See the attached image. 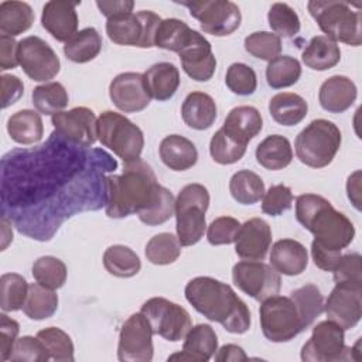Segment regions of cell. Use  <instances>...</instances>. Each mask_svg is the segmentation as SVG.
Here are the masks:
<instances>
[{
    "label": "cell",
    "instance_id": "cell-36",
    "mask_svg": "<svg viewBox=\"0 0 362 362\" xmlns=\"http://www.w3.org/2000/svg\"><path fill=\"white\" fill-rule=\"evenodd\" d=\"M57 308L58 296L52 288H48L40 283L30 284L27 300L23 305V311L30 320H47L55 314Z\"/></svg>",
    "mask_w": 362,
    "mask_h": 362
},
{
    "label": "cell",
    "instance_id": "cell-28",
    "mask_svg": "<svg viewBox=\"0 0 362 362\" xmlns=\"http://www.w3.org/2000/svg\"><path fill=\"white\" fill-rule=\"evenodd\" d=\"M143 78L150 96L158 102L171 99L180 86L178 68L170 62H158L151 65L143 74Z\"/></svg>",
    "mask_w": 362,
    "mask_h": 362
},
{
    "label": "cell",
    "instance_id": "cell-49",
    "mask_svg": "<svg viewBox=\"0 0 362 362\" xmlns=\"http://www.w3.org/2000/svg\"><path fill=\"white\" fill-rule=\"evenodd\" d=\"M225 83L235 95L249 96L253 95L257 88V76L252 66L242 62H235L226 71Z\"/></svg>",
    "mask_w": 362,
    "mask_h": 362
},
{
    "label": "cell",
    "instance_id": "cell-16",
    "mask_svg": "<svg viewBox=\"0 0 362 362\" xmlns=\"http://www.w3.org/2000/svg\"><path fill=\"white\" fill-rule=\"evenodd\" d=\"M324 313L344 331L354 328L362 317V284L335 283L324 304Z\"/></svg>",
    "mask_w": 362,
    "mask_h": 362
},
{
    "label": "cell",
    "instance_id": "cell-8",
    "mask_svg": "<svg viewBox=\"0 0 362 362\" xmlns=\"http://www.w3.org/2000/svg\"><path fill=\"white\" fill-rule=\"evenodd\" d=\"M260 328L263 335L272 342H288L307 327L301 313L288 296H272L262 301Z\"/></svg>",
    "mask_w": 362,
    "mask_h": 362
},
{
    "label": "cell",
    "instance_id": "cell-5",
    "mask_svg": "<svg viewBox=\"0 0 362 362\" xmlns=\"http://www.w3.org/2000/svg\"><path fill=\"white\" fill-rule=\"evenodd\" d=\"M342 136L337 124L325 119H315L296 137L297 158L311 168H324L332 163L341 147Z\"/></svg>",
    "mask_w": 362,
    "mask_h": 362
},
{
    "label": "cell",
    "instance_id": "cell-29",
    "mask_svg": "<svg viewBox=\"0 0 362 362\" xmlns=\"http://www.w3.org/2000/svg\"><path fill=\"white\" fill-rule=\"evenodd\" d=\"M257 163L272 171L286 168L293 160V148L287 137L281 134H270L256 147Z\"/></svg>",
    "mask_w": 362,
    "mask_h": 362
},
{
    "label": "cell",
    "instance_id": "cell-27",
    "mask_svg": "<svg viewBox=\"0 0 362 362\" xmlns=\"http://www.w3.org/2000/svg\"><path fill=\"white\" fill-rule=\"evenodd\" d=\"M181 116L188 127L206 130L216 120V103L205 92H191L182 102Z\"/></svg>",
    "mask_w": 362,
    "mask_h": 362
},
{
    "label": "cell",
    "instance_id": "cell-23",
    "mask_svg": "<svg viewBox=\"0 0 362 362\" xmlns=\"http://www.w3.org/2000/svg\"><path fill=\"white\" fill-rule=\"evenodd\" d=\"M358 89L354 81L344 75H334L325 79L318 92V100L324 110L342 113L356 100Z\"/></svg>",
    "mask_w": 362,
    "mask_h": 362
},
{
    "label": "cell",
    "instance_id": "cell-34",
    "mask_svg": "<svg viewBox=\"0 0 362 362\" xmlns=\"http://www.w3.org/2000/svg\"><path fill=\"white\" fill-rule=\"evenodd\" d=\"M102 49L100 34L93 27H86L72 35L64 45L65 57L76 64L95 59Z\"/></svg>",
    "mask_w": 362,
    "mask_h": 362
},
{
    "label": "cell",
    "instance_id": "cell-52",
    "mask_svg": "<svg viewBox=\"0 0 362 362\" xmlns=\"http://www.w3.org/2000/svg\"><path fill=\"white\" fill-rule=\"evenodd\" d=\"M174 214H175V198L171 194V191L164 187L156 204L146 212L139 214L137 216L143 223L156 226L167 222Z\"/></svg>",
    "mask_w": 362,
    "mask_h": 362
},
{
    "label": "cell",
    "instance_id": "cell-54",
    "mask_svg": "<svg viewBox=\"0 0 362 362\" xmlns=\"http://www.w3.org/2000/svg\"><path fill=\"white\" fill-rule=\"evenodd\" d=\"M334 273L335 283H348V284H362V269H361V255L346 253L339 257Z\"/></svg>",
    "mask_w": 362,
    "mask_h": 362
},
{
    "label": "cell",
    "instance_id": "cell-35",
    "mask_svg": "<svg viewBox=\"0 0 362 362\" xmlns=\"http://www.w3.org/2000/svg\"><path fill=\"white\" fill-rule=\"evenodd\" d=\"M103 266L109 274L120 279H129L140 272L141 260L130 247L113 245L103 253Z\"/></svg>",
    "mask_w": 362,
    "mask_h": 362
},
{
    "label": "cell",
    "instance_id": "cell-14",
    "mask_svg": "<svg viewBox=\"0 0 362 362\" xmlns=\"http://www.w3.org/2000/svg\"><path fill=\"white\" fill-rule=\"evenodd\" d=\"M18 65L25 75L35 82L54 79L61 69V62L51 45L37 35H30L18 41Z\"/></svg>",
    "mask_w": 362,
    "mask_h": 362
},
{
    "label": "cell",
    "instance_id": "cell-1",
    "mask_svg": "<svg viewBox=\"0 0 362 362\" xmlns=\"http://www.w3.org/2000/svg\"><path fill=\"white\" fill-rule=\"evenodd\" d=\"M163 188L146 161L124 163L122 174L105 178V212L113 219L143 214L156 204Z\"/></svg>",
    "mask_w": 362,
    "mask_h": 362
},
{
    "label": "cell",
    "instance_id": "cell-37",
    "mask_svg": "<svg viewBox=\"0 0 362 362\" xmlns=\"http://www.w3.org/2000/svg\"><path fill=\"white\" fill-rule=\"evenodd\" d=\"M229 192L232 198L242 205H253L264 195L263 180L250 170L235 173L229 181Z\"/></svg>",
    "mask_w": 362,
    "mask_h": 362
},
{
    "label": "cell",
    "instance_id": "cell-41",
    "mask_svg": "<svg viewBox=\"0 0 362 362\" xmlns=\"http://www.w3.org/2000/svg\"><path fill=\"white\" fill-rule=\"evenodd\" d=\"M146 257L150 263L165 266L174 263L181 255V243L173 233L163 232L154 235L146 245Z\"/></svg>",
    "mask_w": 362,
    "mask_h": 362
},
{
    "label": "cell",
    "instance_id": "cell-18",
    "mask_svg": "<svg viewBox=\"0 0 362 362\" xmlns=\"http://www.w3.org/2000/svg\"><path fill=\"white\" fill-rule=\"evenodd\" d=\"M109 96L113 105L124 113L140 112L146 109L151 100L143 74L139 72L116 75L109 85Z\"/></svg>",
    "mask_w": 362,
    "mask_h": 362
},
{
    "label": "cell",
    "instance_id": "cell-31",
    "mask_svg": "<svg viewBox=\"0 0 362 362\" xmlns=\"http://www.w3.org/2000/svg\"><path fill=\"white\" fill-rule=\"evenodd\" d=\"M269 112L276 123L281 126H296L307 116L308 105L305 99L297 93L281 92L270 99Z\"/></svg>",
    "mask_w": 362,
    "mask_h": 362
},
{
    "label": "cell",
    "instance_id": "cell-45",
    "mask_svg": "<svg viewBox=\"0 0 362 362\" xmlns=\"http://www.w3.org/2000/svg\"><path fill=\"white\" fill-rule=\"evenodd\" d=\"M37 337L45 345L49 358L57 362H72L74 344L71 337L57 327H48L37 332Z\"/></svg>",
    "mask_w": 362,
    "mask_h": 362
},
{
    "label": "cell",
    "instance_id": "cell-21",
    "mask_svg": "<svg viewBox=\"0 0 362 362\" xmlns=\"http://www.w3.org/2000/svg\"><path fill=\"white\" fill-rule=\"evenodd\" d=\"M79 1L51 0L42 7L41 25L61 42H66L78 31V13L76 6Z\"/></svg>",
    "mask_w": 362,
    "mask_h": 362
},
{
    "label": "cell",
    "instance_id": "cell-46",
    "mask_svg": "<svg viewBox=\"0 0 362 362\" xmlns=\"http://www.w3.org/2000/svg\"><path fill=\"white\" fill-rule=\"evenodd\" d=\"M246 153V144H242L228 136L221 127L211 139L209 154L212 160L222 165H229L239 161Z\"/></svg>",
    "mask_w": 362,
    "mask_h": 362
},
{
    "label": "cell",
    "instance_id": "cell-60",
    "mask_svg": "<svg viewBox=\"0 0 362 362\" xmlns=\"http://www.w3.org/2000/svg\"><path fill=\"white\" fill-rule=\"evenodd\" d=\"M247 355L245 351L235 344H226L218 349V354L215 355L216 362H240L246 361Z\"/></svg>",
    "mask_w": 362,
    "mask_h": 362
},
{
    "label": "cell",
    "instance_id": "cell-24",
    "mask_svg": "<svg viewBox=\"0 0 362 362\" xmlns=\"http://www.w3.org/2000/svg\"><path fill=\"white\" fill-rule=\"evenodd\" d=\"M270 266L284 276L301 274L308 266L305 246L294 239L277 240L270 252Z\"/></svg>",
    "mask_w": 362,
    "mask_h": 362
},
{
    "label": "cell",
    "instance_id": "cell-3",
    "mask_svg": "<svg viewBox=\"0 0 362 362\" xmlns=\"http://www.w3.org/2000/svg\"><path fill=\"white\" fill-rule=\"evenodd\" d=\"M296 219L314 235V243L331 252L341 253L355 238L354 223L317 194H303L296 198Z\"/></svg>",
    "mask_w": 362,
    "mask_h": 362
},
{
    "label": "cell",
    "instance_id": "cell-39",
    "mask_svg": "<svg viewBox=\"0 0 362 362\" xmlns=\"http://www.w3.org/2000/svg\"><path fill=\"white\" fill-rule=\"evenodd\" d=\"M33 105L38 113L51 115L62 112L68 106V92L59 82H47L38 85L31 93Z\"/></svg>",
    "mask_w": 362,
    "mask_h": 362
},
{
    "label": "cell",
    "instance_id": "cell-9",
    "mask_svg": "<svg viewBox=\"0 0 362 362\" xmlns=\"http://www.w3.org/2000/svg\"><path fill=\"white\" fill-rule=\"evenodd\" d=\"M160 23L161 17L150 10L122 13L107 18L106 34L117 45L151 48Z\"/></svg>",
    "mask_w": 362,
    "mask_h": 362
},
{
    "label": "cell",
    "instance_id": "cell-33",
    "mask_svg": "<svg viewBox=\"0 0 362 362\" xmlns=\"http://www.w3.org/2000/svg\"><path fill=\"white\" fill-rule=\"evenodd\" d=\"M34 23V11L25 1L6 0L0 3V33L16 37L27 31Z\"/></svg>",
    "mask_w": 362,
    "mask_h": 362
},
{
    "label": "cell",
    "instance_id": "cell-48",
    "mask_svg": "<svg viewBox=\"0 0 362 362\" xmlns=\"http://www.w3.org/2000/svg\"><path fill=\"white\" fill-rule=\"evenodd\" d=\"M245 49L252 57L270 62L281 52V38L270 31H256L245 38Z\"/></svg>",
    "mask_w": 362,
    "mask_h": 362
},
{
    "label": "cell",
    "instance_id": "cell-57",
    "mask_svg": "<svg viewBox=\"0 0 362 362\" xmlns=\"http://www.w3.org/2000/svg\"><path fill=\"white\" fill-rule=\"evenodd\" d=\"M18 42L13 37L0 35V69L7 71L18 65L17 58Z\"/></svg>",
    "mask_w": 362,
    "mask_h": 362
},
{
    "label": "cell",
    "instance_id": "cell-11",
    "mask_svg": "<svg viewBox=\"0 0 362 362\" xmlns=\"http://www.w3.org/2000/svg\"><path fill=\"white\" fill-rule=\"evenodd\" d=\"M354 348L345 345L344 329L329 321H321L313 328L310 339L301 348L304 362H338L355 359Z\"/></svg>",
    "mask_w": 362,
    "mask_h": 362
},
{
    "label": "cell",
    "instance_id": "cell-44",
    "mask_svg": "<svg viewBox=\"0 0 362 362\" xmlns=\"http://www.w3.org/2000/svg\"><path fill=\"white\" fill-rule=\"evenodd\" d=\"M290 297L297 304L307 328L324 313V298L315 284L298 287L290 293Z\"/></svg>",
    "mask_w": 362,
    "mask_h": 362
},
{
    "label": "cell",
    "instance_id": "cell-30",
    "mask_svg": "<svg viewBox=\"0 0 362 362\" xmlns=\"http://www.w3.org/2000/svg\"><path fill=\"white\" fill-rule=\"evenodd\" d=\"M301 59L310 69L327 71L341 61V49L337 42L325 35H317L303 49Z\"/></svg>",
    "mask_w": 362,
    "mask_h": 362
},
{
    "label": "cell",
    "instance_id": "cell-32",
    "mask_svg": "<svg viewBox=\"0 0 362 362\" xmlns=\"http://www.w3.org/2000/svg\"><path fill=\"white\" fill-rule=\"evenodd\" d=\"M7 132L18 144H34L42 139L44 126L38 112L23 109L11 115L7 120Z\"/></svg>",
    "mask_w": 362,
    "mask_h": 362
},
{
    "label": "cell",
    "instance_id": "cell-61",
    "mask_svg": "<svg viewBox=\"0 0 362 362\" xmlns=\"http://www.w3.org/2000/svg\"><path fill=\"white\" fill-rule=\"evenodd\" d=\"M361 171H355L352 175H349L346 182V192L349 201H352L354 206L356 209H361Z\"/></svg>",
    "mask_w": 362,
    "mask_h": 362
},
{
    "label": "cell",
    "instance_id": "cell-47",
    "mask_svg": "<svg viewBox=\"0 0 362 362\" xmlns=\"http://www.w3.org/2000/svg\"><path fill=\"white\" fill-rule=\"evenodd\" d=\"M267 21L277 37L291 38L300 31V18L294 8L286 3H274L269 8Z\"/></svg>",
    "mask_w": 362,
    "mask_h": 362
},
{
    "label": "cell",
    "instance_id": "cell-55",
    "mask_svg": "<svg viewBox=\"0 0 362 362\" xmlns=\"http://www.w3.org/2000/svg\"><path fill=\"white\" fill-rule=\"evenodd\" d=\"M20 325L16 320L10 318L4 311L0 314V361L6 362L10 359Z\"/></svg>",
    "mask_w": 362,
    "mask_h": 362
},
{
    "label": "cell",
    "instance_id": "cell-51",
    "mask_svg": "<svg viewBox=\"0 0 362 362\" xmlns=\"http://www.w3.org/2000/svg\"><path fill=\"white\" fill-rule=\"evenodd\" d=\"M240 225L242 223L232 216H219L209 223L206 229V239L212 246L233 243Z\"/></svg>",
    "mask_w": 362,
    "mask_h": 362
},
{
    "label": "cell",
    "instance_id": "cell-12",
    "mask_svg": "<svg viewBox=\"0 0 362 362\" xmlns=\"http://www.w3.org/2000/svg\"><path fill=\"white\" fill-rule=\"evenodd\" d=\"M189 10V14L199 21L201 30L215 37H226L236 31L242 14L233 1L229 0H194L178 1Z\"/></svg>",
    "mask_w": 362,
    "mask_h": 362
},
{
    "label": "cell",
    "instance_id": "cell-7",
    "mask_svg": "<svg viewBox=\"0 0 362 362\" xmlns=\"http://www.w3.org/2000/svg\"><path fill=\"white\" fill-rule=\"evenodd\" d=\"M209 206V192L202 184L185 185L175 198L177 238L181 246L198 243L206 230L205 212Z\"/></svg>",
    "mask_w": 362,
    "mask_h": 362
},
{
    "label": "cell",
    "instance_id": "cell-38",
    "mask_svg": "<svg viewBox=\"0 0 362 362\" xmlns=\"http://www.w3.org/2000/svg\"><path fill=\"white\" fill-rule=\"evenodd\" d=\"M192 33L194 30H191L187 23L178 18L161 20L156 33L154 47L178 54L188 45L192 38Z\"/></svg>",
    "mask_w": 362,
    "mask_h": 362
},
{
    "label": "cell",
    "instance_id": "cell-4",
    "mask_svg": "<svg viewBox=\"0 0 362 362\" xmlns=\"http://www.w3.org/2000/svg\"><path fill=\"white\" fill-rule=\"evenodd\" d=\"M355 6L338 0H311L307 3L308 13L327 38L359 47L362 42V16L358 8H354Z\"/></svg>",
    "mask_w": 362,
    "mask_h": 362
},
{
    "label": "cell",
    "instance_id": "cell-19",
    "mask_svg": "<svg viewBox=\"0 0 362 362\" xmlns=\"http://www.w3.org/2000/svg\"><path fill=\"white\" fill-rule=\"evenodd\" d=\"M184 72L197 82L209 81L216 69V58L211 42L194 30L188 45L178 52Z\"/></svg>",
    "mask_w": 362,
    "mask_h": 362
},
{
    "label": "cell",
    "instance_id": "cell-2",
    "mask_svg": "<svg viewBox=\"0 0 362 362\" xmlns=\"http://www.w3.org/2000/svg\"><path fill=\"white\" fill-rule=\"evenodd\" d=\"M187 301L205 318L221 324L228 332L245 334L250 328V311L233 288L214 277L198 276L185 286Z\"/></svg>",
    "mask_w": 362,
    "mask_h": 362
},
{
    "label": "cell",
    "instance_id": "cell-59",
    "mask_svg": "<svg viewBox=\"0 0 362 362\" xmlns=\"http://www.w3.org/2000/svg\"><path fill=\"white\" fill-rule=\"evenodd\" d=\"M98 8L100 10V13L109 18L122 13H132L133 7H134V1L132 0H113V1H106V0H98L96 1Z\"/></svg>",
    "mask_w": 362,
    "mask_h": 362
},
{
    "label": "cell",
    "instance_id": "cell-42",
    "mask_svg": "<svg viewBox=\"0 0 362 362\" xmlns=\"http://www.w3.org/2000/svg\"><path fill=\"white\" fill-rule=\"evenodd\" d=\"M27 280L18 273H4L0 277V296L1 310L4 313L18 311L23 308L28 294Z\"/></svg>",
    "mask_w": 362,
    "mask_h": 362
},
{
    "label": "cell",
    "instance_id": "cell-22",
    "mask_svg": "<svg viewBox=\"0 0 362 362\" xmlns=\"http://www.w3.org/2000/svg\"><path fill=\"white\" fill-rule=\"evenodd\" d=\"M218 351V337L209 324L191 327L184 338L181 352L168 356V361L206 362Z\"/></svg>",
    "mask_w": 362,
    "mask_h": 362
},
{
    "label": "cell",
    "instance_id": "cell-25",
    "mask_svg": "<svg viewBox=\"0 0 362 362\" xmlns=\"http://www.w3.org/2000/svg\"><path fill=\"white\" fill-rule=\"evenodd\" d=\"M263 127V119L260 112L253 106H236L233 107L225 122H223V132L235 139L236 141L246 144L256 137Z\"/></svg>",
    "mask_w": 362,
    "mask_h": 362
},
{
    "label": "cell",
    "instance_id": "cell-13",
    "mask_svg": "<svg viewBox=\"0 0 362 362\" xmlns=\"http://www.w3.org/2000/svg\"><path fill=\"white\" fill-rule=\"evenodd\" d=\"M232 279L235 286L256 301L279 294L281 287L280 273L260 260H243L233 266Z\"/></svg>",
    "mask_w": 362,
    "mask_h": 362
},
{
    "label": "cell",
    "instance_id": "cell-6",
    "mask_svg": "<svg viewBox=\"0 0 362 362\" xmlns=\"http://www.w3.org/2000/svg\"><path fill=\"white\" fill-rule=\"evenodd\" d=\"M96 132L100 144L113 151L123 163L140 158L144 136L141 129L126 116L112 110L102 112L98 117Z\"/></svg>",
    "mask_w": 362,
    "mask_h": 362
},
{
    "label": "cell",
    "instance_id": "cell-53",
    "mask_svg": "<svg viewBox=\"0 0 362 362\" xmlns=\"http://www.w3.org/2000/svg\"><path fill=\"white\" fill-rule=\"evenodd\" d=\"M293 205L291 189L284 184L272 185L263 195L262 211L270 216H279Z\"/></svg>",
    "mask_w": 362,
    "mask_h": 362
},
{
    "label": "cell",
    "instance_id": "cell-43",
    "mask_svg": "<svg viewBox=\"0 0 362 362\" xmlns=\"http://www.w3.org/2000/svg\"><path fill=\"white\" fill-rule=\"evenodd\" d=\"M31 273L37 283L57 290L65 284L68 272L61 259L54 256H41L34 262Z\"/></svg>",
    "mask_w": 362,
    "mask_h": 362
},
{
    "label": "cell",
    "instance_id": "cell-56",
    "mask_svg": "<svg viewBox=\"0 0 362 362\" xmlns=\"http://www.w3.org/2000/svg\"><path fill=\"white\" fill-rule=\"evenodd\" d=\"M1 107L6 109L16 103L24 93V85L16 75H1Z\"/></svg>",
    "mask_w": 362,
    "mask_h": 362
},
{
    "label": "cell",
    "instance_id": "cell-50",
    "mask_svg": "<svg viewBox=\"0 0 362 362\" xmlns=\"http://www.w3.org/2000/svg\"><path fill=\"white\" fill-rule=\"evenodd\" d=\"M49 354L38 337L24 335L17 338L8 361L13 362H47Z\"/></svg>",
    "mask_w": 362,
    "mask_h": 362
},
{
    "label": "cell",
    "instance_id": "cell-15",
    "mask_svg": "<svg viewBox=\"0 0 362 362\" xmlns=\"http://www.w3.org/2000/svg\"><path fill=\"white\" fill-rule=\"evenodd\" d=\"M153 329L141 314H132L120 328L117 359L120 362H150L154 355Z\"/></svg>",
    "mask_w": 362,
    "mask_h": 362
},
{
    "label": "cell",
    "instance_id": "cell-26",
    "mask_svg": "<svg viewBox=\"0 0 362 362\" xmlns=\"http://www.w3.org/2000/svg\"><path fill=\"white\" fill-rule=\"evenodd\" d=\"M160 158L173 171H185L198 161V150L195 144L184 136H165L158 147Z\"/></svg>",
    "mask_w": 362,
    "mask_h": 362
},
{
    "label": "cell",
    "instance_id": "cell-58",
    "mask_svg": "<svg viewBox=\"0 0 362 362\" xmlns=\"http://www.w3.org/2000/svg\"><path fill=\"white\" fill-rule=\"evenodd\" d=\"M311 256L314 260V264L325 272H332L341 257L339 252H331L328 249H324L318 246L317 243H311Z\"/></svg>",
    "mask_w": 362,
    "mask_h": 362
},
{
    "label": "cell",
    "instance_id": "cell-10",
    "mask_svg": "<svg viewBox=\"0 0 362 362\" xmlns=\"http://www.w3.org/2000/svg\"><path fill=\"white\" fill-rule=\"evenodd\" d=\"M140 313L148 320L153 334L160 335L170 342L184 339L192 327L189 313L184 307L164 297H153L147 300L141 305Z\"/></svg>",
    "mask_w": 362,
    "mask_h": 362
},
{
    "label": "cell",
    "instance_id": "cell-20",
    "mask_svg": "<svg viewBox=\"0 0 362 362\" xmlns=\"http://www.w3.org/2000/svg\"><path fill=\"white\" fill-rule=\"evenodd\" d=\"M272 245V229L262 218H252L240 225L235 252L243 260H263Z\"/></svg>",
    "mask_w": 362,
    "mask_h": 362
},
{
    "label": "cell",
    "instance_id": "cell-17",
    "mask_svg": "<svg viewBox=\"0 0 362 362\" xmlns=\"http://www.w3.org/2000/svg\"><path fill=\"white\" fill-rule=\"evenodd\" d=\"M51 123L55 132L69 143L89 147L98 140L96 124L98 119L93 110L78 106L66 112H59L51 116Z\"/></svg>",
    "mask_w": 362,
    "mask_h": 362
},
{
    "label": "cell",
    "instance_id": "cell-40",
    "mask_svg": "<svg viewBox=\"0 0 362 362\" xmlns=\"http://www.w3.org/2000/svg\"><path fill=\"white\" fill-rule=\"evenodd\" d=\"M301 76V65L298 59L290 55H279L266 66V81L273 89L293 86Z\"/></svg>",
    "mask_w": 362,
    "mask_h": 362
}]
</instances>
